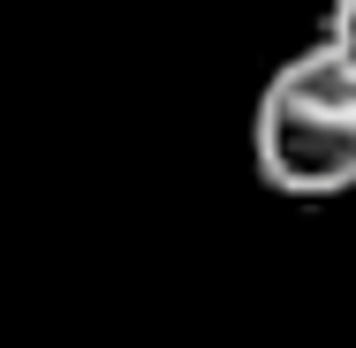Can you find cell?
Returning a JSON list of instances; mask_svg holds the SVG:
<instances>
[{
	"label": "cell",
	"instance_id": "1",
	"mask_svg": "<svg viewBox=\"0 0 356 348\" xmlns=\"http://www.w3.org/2000/svg\"><path fill=\"white\" fill-rule=\"evenodd\" d=\"M250 167L288 205H334L356 190V69L311 38L258 83Z\"/></svg>",
	"mask_w": 356,
	"mask_h": 348
},
{
	"label": "cell",
	"instance_id": "2",
	"mask_svg": "<svg viewBox=\"0 0 356 348\" xmlns=\"http://www.w3.org/2000/svg\"><path fill=\"white\" fill-rule=\"evenodd\" d=\"M318 38H326V46H334V53H341V61L356 69V0H334V8H326Z\"/></svg>",
	"mask_w": 356,
	"mask_h": 348
}]
</instances>
